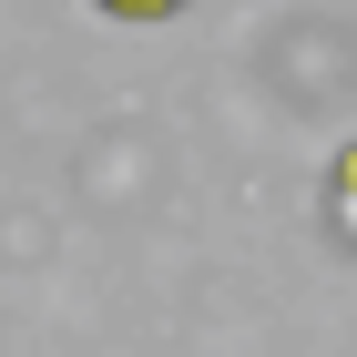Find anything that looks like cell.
I'll return each instance as SVG.
<instances>
[{"mask_svg": "<svg viewBox=\"0 0 357 357\" xmlns=\"http://www.w3.org/2000/svg\"><path fill=\"white\" fill-rule=\"evenodd\" d=\"M112 21H164V10H184V0H102Z\"/></svg>", "mask_w": 357, "mask_h": 357, "instance_id": "2", "label": "cell"}, {"mask_svg": "<svg viewBox=\"0 0 357 357\" xmlns=\"http://www.w3.org/2000/svg\"><path fill=\"white\" fill-rule=\"evenodd\" d=\"M337 225H347V235H357V143H347V153H337Z\"/></svg>", "mask_w": 357, "mask_h": 357, "instance_id": "1", "label": "cell"}]
</instances>
